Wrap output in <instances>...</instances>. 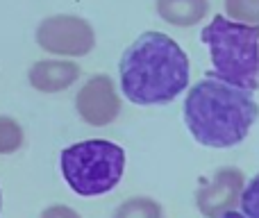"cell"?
Masks as SVG:
<instances>
[{
  "instance_id": "5b68a950",
  "label": "cell",
  "mask_w": 259,
  "mask_h": 218,
  "mask_svg": "<svg viewBox=\"0 0 259 218\" xmlns=\"http://www.w3.org/2000/svg\"><path fill=\"white\" fill-rule=\"evenodd\" d=\"M36 43L48 55L84 57L96 48V30L77 14H55L36 25Z\"/></svg>"
},
{
  "instance_id": "9c48e42d",
  "label": "cell",
  "mask_w": 259,
  "mask_h": 218,
  "mask_svg": "<svg viewBox=\"0 0 259 218\" xmlns=\"http://www.w3.org/2000/svg\"><path fill=\"white\" fill-rule=\"evenodd\" d=\"M209 0H157V14L173 27H193L209 14Z\"/></svg>"
},
{
  "instance_id": "3957f363",
  "label": "cell",
  "mask_w": 259,
  "mask_h": 218,
  "mask_svg": "<svg viewBox=\"0 0 259 218\" xmlns=\"http://www.w3.org/2000/svg\"><path fill=\"white\" fill-rule=\"evenodd\" d=\"M200 39L209 48L211 75L239 89H259V25L214 16Z\"/></svg>"
},
{
  "instance_id": "4fadbf2b",
  "label": "cell",
  "mask_w": 259,
  "mask_h": 218,
  "mask_svg": "<svg viewBox=\"0 0 259 218\" xmlns=\"http://www.w3.org/2000/svg\"><path fill=\"white\" fill-rule=\"evenodd\" d=\"M239 205H241L246 218H259V173L243 187Z\"/></svg>"
},
{
  "instance_id": "6da1fadb",
  "label": "cell",
  "mask_w": 259,
  "mask_h": 218,
  "mask_svg": "<svg viewBox=\"0 0 259 218\" xmlns=\"http://www.w3.org/2000/svg\"><path fill=\"white\" fill-rule=\"evenodd\" d=\"M123 96L134 105H168L189 86L191 64L173 36L148 30L125 48L118 64Z\"/></svg>"
},
{
  "instance_id": "277c9868",
  "label": "cell",
  "mask_w": 259,
  "mask_h": 218,
  "mask_svg": "<svg viewBox=\"0 0 259 218\" xmlns=\"http://www.w3.org/2000/svg\"><path fill=\"white\" fill-rule=\"evenodd\" d=\"M64 182L82 198L114 191L125 173V150L107 139H87L64 148L59 155Z\"/></svg>"
},
{
  "instance_id": "ba28073f",
  "label": "cell",
  "mask_w": 259,
  "mask_h": 218,
  "mask_svg": "<svg viewBox=\"0 0 259 218\" xmlns=\"http://www.w3.org/2000/svg\"><path fill=\"white\" fill-rule=\"evenodd\" d=\"M82 68L73 59H41L32 64L27 73V82L32 89L41 94H59L66 91L80 80Z\"/></svg>"
},
{
  "instance_id": "8fae6325",
  "label": "cell",
  "mask_w": 259,
  "mask_h": 218,
  "mask_svg": "<svg viewBox=\"0 0 259 218\" xmlns=\"http://www.w3.org/2000/svg\"><path fill=\"white\" fill-rule=\"evenodd\" d=\"M25 143V132L21 123L12 116H0V155H14Z\"/></svg>"
},
{
  "instance_id": "7c38bea8",
  "label": "cell",
  "mask_w": 259,
  "mask_h": 218,
  "mask_svg": "<svg viewBox=\"0 0 259 218\" xmlns=\"http://www.w3.org/2000/svg\"><path fill=\"white\" fill-rule=\"evenodd\" d=\"M223 7L230 21L259 25V0H223Z\"/></svg>"
},
{
  "instance_id": "5bb4252c",
  "label": "cell",
  "mask_w": 259,
  "mask_h": 218,
  "mask_svg": "<svg viewBox=\"0 0 259 218\" xmlns=\"http://www.w3.org/2000/svg\"><path fill=\"white\" fill-rule=\"evenodd\" d=\"M39 218H82L80 214H77L73 207H66V205H53L48 207V209L41 211Z\"/></svg>"
},
{
  "instance_id": "8992f818",
  "label": "cell",
  "mask_w": 259,
  "mask_h": 218,
  "mask_svg": "<svg viewBox=\"0 0 259 218\" xmlns=\"http://www.w3.org/2000/svg\"><path fill=\"white\" fill-rule=\"evenodd\" d=\"M123 103L116 82L105 73L91 75L75 94V111L84 123L94 127H105L121 116Z\"/></svg>"
},
{
  "instance_id": "9a60e30c",
  "label": "cell",
  "mask_w": 259,
  "mask_h": 218,
  "mask_svg": "<svg viewBox=\"0 0 259 218\" xmlns=\"http://www.w3.org/2000/svg\"><path fill=\"white\" fill-rule=\"evenodd\" d=\"M219 218H246L243 214H237V211H225V214H221Z\"/></svg>"
},
{
  "instance_id": "7a4b0ae2",
  "label": "cell",
  "mask_w": 259,
  "mask_h": 218,
  "mask_svg": "<svg viewBox=\"0 0 259 218\" xmlns=\"http://www.w3.org/2000/svg\"><path fill=\"white\" fill-rule=\"evenodd\" d=\"M184 125L200 146L225 150L234 148L248 137L259 118V105L252 91L207 73L187 91L184 98Z\"/></svg>"
},
{
  "instance_id": "52a82bcc",
  "label": "cell",
  "mask_w": 259,
  "mask_h": 218,
  "mask_svg": "<svg viewBox=\"0 0 259 218\" xmlns=\"http://www.w3.org/2000/svg\"><path fill=\"white\" fill-rule=\"evenodd\" d=\"M246 187L243 170L234 166H223L211 175L209 182L200 184L196 191V207L205 218H219L225 211H234L241 191Z\"/></svg>"
},
{
  "instance_id": "30bf717a",
  "label": "cell",
  "mask_w": 259,
  "mask_h": 218,
  "mask_svg": "<svg viewBox=\"0 0 259 218\" xmlns=\"http://www.w3.org/2000/svg\"><path fill=\"white\" fill-rule=\"evenodd\" d=\"M112 218H164L161 205L148 196H134L114 209Z\"/></svg>"
},
{
  "instance_id": "2e32d148",
  "label": "cell",
  "mask_w": 259,
  "mask_h": 218,
  "mask_svg": "<svg viewBox=\"0 0 259 218\" xmlns=\"http://www.w3.org/2000/svg\"><path fill=\"white\" fill-rule=\"evenodd\" d=\"M0 207H3V193H0Z\"/></svg>"
}]
</instances>
